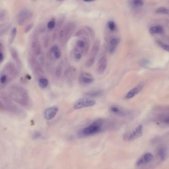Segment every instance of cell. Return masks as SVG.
<instances>
[{
    "mask_svg": "<svg viewBox=\"0 0 169 169\" xmlns=\"http://www.w3.org/2000/svg\"><path fill=\"white\" fill-rule=\"evenodd\" d=\"M8 95L11 100L26 108L32 107V102L27 90L19 84H13L9 89Z\"/></svg>",
    "mask_w": 169,
    "mask_h": 169,
    "instance_id": "6da1fadb",
    "label": "cell"
},
{
    "mask_svg": "<svg viewBox=\"0 0 169 169\" xmlns=\"http://www.w3.org/2000/svg\"><path fill=\"white\" fill-rule=\"evenodd\" d=\"M105 124L104 120L97 119L89 125L81 130L79 131V135L81 136H89L99 133L104 128Z\"/></svg>",
    "mask_w": 169,
    "mask_h": 169,
    "instance_id": "7a4b0ae2",
    "label": "cell"
},
{
    "mask_svg": "<svg viewBox=\"0 0 169 169\" xmlns=\"http://www.w3.org/2000/svg\"><path fill=\"white\" fill-rule=\"evenodd\" d=\"M89 43L86 39L78 40L72 51V56L76 61H79L88 53Z\"/></svg>",
    "mask_w": 169,
    "mask_h": 169,
    "instance_id": "3957f363",
    "label": "cell"
},
{
    "mask_svg": "<svg viewBox=\"0 0 169 169\" xmlns=\"http://www.w3.org/2000/svg\"><path fill=\"white\" fill-rule=\"evenodd\" d=\"M96 104V100L90 97H82L76 101L73 105L74 109L79 110L82 108L90 107Z\"/></svg>",
    "mask_w": 169,
    "mask_h": 169,
    "instance_id": "277c9868",
    "label": "cell"
},
{
    "mask_svg": "<svg viewBox=\"0 0 169 169\" xmlns=\"http://www.w3.org/2000/svg\"><path fill=\"white\" fill-rule=\"evenodd\" d=\"M143 133V128L141 125H139L130 133H125L123 139L125 141H132L142 136Z\"/></svg>",
    "mask_w": 169,
    "mask_h": 169,
    "instance_id": "5b68a950",
    "label": "cell"
},
{
    "mask_svg": "<svg viewBox=\"0 0 169 169\" xmlns=\"http://www.w3.org/2000/svg\"><path fill=\"white\" fill-rule=\"evenodd\" d=\"M74 27L73 25L68 24L60 32L59 37L62 44L65 45L68 42L73 33Z\"/></svg>",
    "mask_w": 169,
    "mask_h": 169,
    "instance_id": "8992f818",
    "label": "cell"
},
{
    "mask_svg": "<svg viewBox=\"0 0 169 169\" xmlns=\"http://www.w3.org/2000/svg\"><path fill=\"white\" fill-rule=\"evenodd\" d=\"M3 70L10 75L13 79L16 78L19 75V71L16 66L11 62L7 63L4 67Z\"/></svg>",
    "mask_w": 169,
    "mask_h": 169,
    "instance_id": "52a82bcc",
    "label": "cell"
},
{
    "mask_svg": "<svg viewBox=\"0 0 169 169\" xmlns=\"http://www.w3.org/2000/svg\"><path fill=\"white\" fill-rule=\"evenodd\" d=\"M49 58L51 60L56 61L59 60L62 56L60 49L57 45H54L51 47L48 53Z\"/></svg>",
    "mask_w": 169,
    "mask_h": 169,
    "instance_id": "ba28073f",
    "label": "cell"
},
{
    "mask_svg": "<svg viewBox=\"0 0 169 169\" xmlns=\"http://www.w3.org/2000/svg\"><path fill=\"white\" fill-rule=\"evenodd\" d=\"M154 156L151 153L147 152L142 155L138 159L136 162V166L138 167L142 166L143 165L146 164L150 163L153 159Z\"/></svg>",
    "mask_w": 169,
    "mask_h": 169,
    "instance_id": "9c48e42d",
    "label": "cell"
},
{
    "mask_svg": "<svg viewBox=\"0 0 169 169\" xmlns=\"http://www.w3.org/2000/svg\"><path fill=\"white\" fill-rule=\"evenodd\" d=\"M79 80L82 84H88L94 81V78L90 73L82 72H81L79 75Z\"/></svg>",
    "mask_w": 169,
    "mask_h": 169,
    "instance_id": "30bf717a",
    "label": "cell"
},
{
    "mask_svg": "<svg viewBox=\"0 0 169 169\" xmlns=\"http://www.w3.org/2000/svg\"><path fill=\"white\" fill-rule=\"evenodd\" d=\"M58 111V108L56 107H51L47 108L44 113L45 119L48 121L52 120L55 117Z\"/></svg>",
    "mask_w": 169,
    "mask_h": 169,
    "instance_id": "8fae6325",
    "label": "cell"
},
{
    "mask_svg": "<svg viewBox=\"0 0 169 169\" xmlns=\"http://www.w3.org/2000/svg\"><path fill=\"white\" fill-rule=\"evenodd\" d=\"M107 58L106 56H103L100 58L97 66V72L100 74L104 73L107 67Z\"/></svg>",
    "mask_w": 169,
    "mask_h": 169,
    "instance_id": "7c38bea8",
    "label": "cell"
},
{
    "mask_svg": "<svg viewBox=\"0 0 169 169\" xmlns=\"http://www.w3.org/2000/svg\"><path fill=\"white\" fill-rule=\"evenodd\" d=\"M144 84H143L141 83V84H138L137 86L135 87L134 88H133L131 90H130L127 93L126 96L125 97L126 99H131L134 97L135 96H136L137 94H139L141 91H142V89L144 88Z\"/></svg>",
    "mask_w": 169,
    "mask_h": 169,
    "instance_id": "4fadbf2b",
    "label": "cell"
},
{
    "mask_svg": "<svg viewBox=\"0 0 169 169\" xmlns=\"http://www.w3.org/2000/svg\"><path fill=\"white\" fill-rule=\"evenodd\" d=\"M13 80L10 75L2 70L0 72V86H5Z\"/></svg>",
    "mask_w": 169,
    "mask_h": 169,
    "instance_id": "5bb4252c",
    "label": "cell"
},
{
    "mask_svg": "<svg viewBox=\"0 0 169 169\" xmlns=\"http://www.w3.org/2000/svg\"><path fill=\"white\" fill-rule=\"evenodd\" d=\"M32 16V14L29 13V11L26 9H23L20 11L18 17V22L19 25H23L25 21L31 18Z\"/></svg>",
    "mask_w": 169,
    "mask_h": 169,
    "instance_id": "9a60e30c",
    "label": "cell"
},
{
    "mask_svg": "<svg viewBox=\"0 0 169 169\" xmlns=\"http://www.w3.org/2000/svg\"><path fill=\"white\" fill-rule=\"evenodd\" d=\"M32 53L34 56L41 53L42 52L41 44L37 38L33 39L31 45Z\"/></svg>",
    "mask_w": 169,
    "mask_h": 169,
    "instance_id": "2e32d148",
    "label": "cell"
},
{
    "mask_svg": "<svg viewBox=\"0 0 169 169\" xmlns=\"http://www.w3.org/2000/svg\"><path fill=\"white\" fill-rule=\"evenodd\" d=\"M100 45V41L99 40H96L95 41L93 45L92 46L91 50L90 52V55L88 58L89 60L95 61V59L99 50Z\"/></svg>",
    "mask_w": 169,
    "mask_h": 169,
    "instance_id": "e0dca14e",
    "label": "cell"
},
{
    "mask_svg": "<svg viewBox=\"0 0 169 169\" xmlns=\"http://www.w3.org/2000/svg\"><path fill=\"white\" fill-rule=\"evenodd\" d=\"M10 53L11 55V57L16 62V64L17 66V67L19 69H21L22 67V62L21 61V58L19 57V53H18V50H16L14 48H11L10 50Z\"/></svg>",
    "mask_w": 169,
    "mask_h": 169,
    "instance_id": "ac0fdd59",
    "label": "cell"
},
{
    "mask_svg": "<svg viewBox=\"0 0 169 169\" xmlns=\"http://www.w3.org/2000/svg\"><path fill=\"white\" fill-rule=\"evenodd\" d=\"M120 42V40L118 38H113L109 42V52L110 53H114Z\"/></svg>",
    "mask_w": 169,
    "mask_h": 169,
    "instance_id": "d6986e66",
    "label": "cell"
},
{
    "mask_svg": "<svg viewBox=\"0 0 169 169\" xmlns=\"http://www.w3.org/2000/svg\"><path fill=\"white\" fill-rule=\"evenodd\" d=\"M109 110L113 114L118 116H124L126 113L123 108L117 105H112L110 107Z\"/></svg>",
    "mask_w": 169,
    "mask_h": 169,
    "instance_id": "ffe728a7",
    "label": "cell"
},
{
    "mask_svg": "<svg viewBox=\"0 0 169 169\" xmlns=\"http://www.w3.org/2000/svg\"><path fill=\"white\" fill-rule=\"evenodd\" d=\"M155 121L158 124L168 125L169 124V118L168 115L160 114L155 118Z\"/></svg>",
    "mask_w": 169,
    "mask_h": 169,
    "instance_id": "44dd1931",
    "label": "cell"
},
{
    "mask_svg": "<svg viewBox=\"0 0 169 169\" xmlns=\"http://www.w3.org/2000/svg\"><path fill=\"white\" fill-rule=\"evenodd\" d=\"M149 32L151 34H161L164 32V29L161 25H156L151 27Z\"/></svg>",
    "mask_w": 169,
    "mask_h": 169,
    "instance_id": "7402d4cb",
    "label": "cell"
},
{
    "mask_svg": "<svg viewBox=\"0 0 169 169\" xmlns=\"http://www.w3.org/2000/svg\"><path fill=\"white\" fill-rule=\"evenodd\" d=\"M38 86L42 89H45L47 87L49 84V81L45 77H41L38 78Z\"/></svg>",
    "mask_w": 169,
    "mask_h": 169,
    "instance_id": "603a6c76",
    "label": "cell"
},
{
    "mask_svg": "<svg viewBox=\"0 0 169 169\" xmlns=\"http://www.w3.org/2000/svg\"><path fill=\"white\" fill-rule=\"evenodd\" d=\"M37 63L39 65H43L45 63V56L42 52L35 56Z\"/></svg>",
    "mask_w": 169,
    "mask_h": 169,
    "instance_id": "cb8c5ba5",
    "label": "cell"
},
{
    "mask_svg": "<svg viewBox=\"0 0 169 169\" xmlns=\"http://www.w3.org/2000/svg\"><path fill=\"white\" fill-rule=\"evenodd\" d=\"M158 154L161 160H164L167 157V150L164 147H161L158 150Z\"/></svg>",
    "mask_w": 169,
    "mask_h": 169,
    "instance_id": "d4e9b609",
    "label": "cell"
},
{
    "mask_svg": "<svg viewBox=\"0 0 169 169\" xmlns=\"http://www.w3.org/2000/svg\"><path fill=\"white\" fill-rule=\"evenodd\" d=\"M102 92L101 91H90L89 92H87L85 94V96H87L88 97H97L101 96Z\"/></svg>",
    "mask_w": 169,
    "mask_h": 169,
    "instance_id": "484cf974",
    "label": "cell"
},
{
    "mask_svg": "<svg viewBox=\"0 0 169 169\" xmlns=\"http://www.w3.org/2000/svg\"><path fill=\"white\" fill-rule=\"evenodd\" d=\"M33 70H34V73L37 77H39V78H41V77H43L44 72H43V70L41 69V68L38 67V66H36Z\"/></svg>",
    "mask_w": 169,
    "mask_h": 169,
    "instance_id": "4316f807",
    "label": "cell"
},
{
    "mask_svg": "<svg viewBox=\"0 0 169 169\" xmlns=\"http://www.w3.org/2000/svg\"><path fill=\"white\" fill-rule=\"evenodd\" d=\"M156 13H160V14H169V9L165 7H160L156 10Z\"/></svg>",
    "mask_w": 169,
    "mask_h": 169,
    "instance_id": "83f0119b",
    "label": "cell"
},
{
    "mask_svg": "<svg viewBox=\"0 0 169 169\" xmlns=\"http://www.w3.org/2000/svg\"><path fill=\"white\" fill-rule=\"evenodd\" d=\"M17 33V30L16 27L13 28L11 30V36H10V43L11 44L14 41V38L16 37V35Z\"/></svg>",
    "mask_w": 169,
    "mask_h": 169,
    "instance_id": "f1b7e54d",
    "label": "cell"
},
{
    "mask_svg": "<svg viewBox=\"0 0 169 169\" xmlns=\"http://www.w3.org/2000/svg\"><path fill=\"white\" fill-rule=\"evenodd\" d=\"M157 43L158 44V45H159L160 47H161V48L166 50L167 52H169V45H167V44H165L164 43L162 42L161 41H157Z\"/></svg>",
    "mask_w": 169,
    "mask_h": 169,
    "instance_id": "f546056e",
    "label": "cell"
},
{
    "mask_svg": "<svg viewBox=\"0 0 169 169\" xmlns=\"http://www.w3.org/2000/svg\"><path fill=\"white\" fill-rule=\"evenodd\" d=\"M133 3L135 6L139 7L143 5V0H133Z\"/></svg>",
    "mask_w": 169,
    "mask_h": 169,
    "instance_id": "4dcf8cb0",
    "label": "cell"
},
{
    "mask_svg": "<svg viewBox=\"0 0 169 169\" xmlns=\"http://www.w3.org/2000/svg\"><path fill=\"white\" fill-rule=\"evenodd\" d=\"M108 26L109 27V29L111 30V31H114L115 30L116 28V25L114 21H110L108 22Z\"/></svg>",
    "mask_w": 169,
    "mask_h": 169,
    "instance_id": "1f68e13d",
    "label": "cell"
},
{
    "mask_svg": "<svg viewBox=\"0 0 169 169\" xmlns=\"http://www.w3.org/2000/svg\"><path fill=\"white\" fill-rule=\"evenodd\" d=\"M62 73V66L58 65L56 68V75L57 76V77H60Z\"/></svg>",
    "mask_w": 169,
    "mask_h": 169,
    "instance_id": "d6a6232c",
    "label": "cell"
},
{
    "mask_svg": "<svg viewBox=\"0 0 169 169\" xmlns=\"http://www.w3.org/2000/svg\"><path fill=\"white\" fill-rule=\"evenodd\" d=\"M56 25V22L54 21H49L48 23L47 27L49 29H52L55 27Z\"/></svg>",
    "mask_w": 169,
    "mask_h": 169,
    "instance_id": "836d02e7",
    "label": "cell"
},
{
    "mask_svg": "<svg viewBox=\"0 0 169 169\" xmlns=\"http://www.w3.org/2000/svg\"><path fill=\"white\" fill-rule=\"evenodd\" d=\"M10 27H5V28L3 29L2 30H0V36H3L5 34L6 32H7L8 30L9 29Z\"/></svg>",
    "mask_w": 169,
    "mask_h": 169,
    "instance_id": "e575fe53",
    "label": "cell"
},
{
    "mask_svg": "<svg viewBox=\"0 0 169 169\" xmlns=\"http://www.w3.org/2000/svg\"><path fill=\"white\" fill-rule=\"evenodd\" d=\"M32 27H33V25H32V24H29V25L27 26L25 29V33H26L30 31Z\"/></svg>",
    "mask_w": 169,
    "mask_h": 169,
    "instance_id": "d590c367",
    "label": "cell"
},
{
    "mask_svg": "<svg viewBox=\"0 0 169 169\" xmlns=\"http://www.w3.org/2000/svg\"><path fill=\"white\" fill-rule=\"evenodd\" d=\"M40 136H41V133L39 132V131H36L35 133H34V135H33V138L35 139V138H39Z\"/></svg>",
    "mask_w": 169,
    "mask_h": 169,
    "instance_id": "8d00e7d4",
    "label": "cell"
},
{
    "mask_svg": "<svg viewBox=\"0 0 169 169\" xmlns=\"http://www.w3.org/2000/svg\"><path fill=\"white\" fill-rule=\"evenodd\" d=\"M4 111V105L3 102L0 99V111L3 112Z\"/></svg>",
    "mask_w": 169,
    "mask_h": 169,
    "instance_id": "74e56055",
    "label": "cell"
},
{
    "mask_svg": "<svg viewBox=\"0 0 169 169\" xmlns=\"http://www.w3.org/2000/svg\"><path fill=\"white\" fill-rule=\"evenodd\" d=\"M149 63V61L148 60H146V59L141 61V64H142V65H147Z\"/></svg>",
    "mask_w": 169,
    "mask_h": 169,
    "instance_id": "f35d334b",
    "label": "cell"
},
{
    "mask_svg": "<svg viewBox=\"0 0 169 169\" xmlns=\"http://www.w3.org/2000/svg\"><path fill=\"white\" fill-rule=\"evenodd\" d=\"M1 50H4V46L2 43L0 42V51Z\"/></svg>",
    "mask_w": 169,
    "mask_h": 169,
    "instance_id": "ab89813d",
    "label": "cell"
},
{
    "mask_svg": "<svg viewBox=\"0 0 169 169\" xmlns=\"http://www.w3.org/2000/svg\"><path fill=\"white\" fill-rule=\"evenodd\" d=\"M96 0H83V1L86 2H91L93 1H95Z\"/></svg>",
    "mask_w": 169,
    "mask_h": 169,
    "instance_id": "60d3db41",
    "label": "cell"
}]
</instances>
